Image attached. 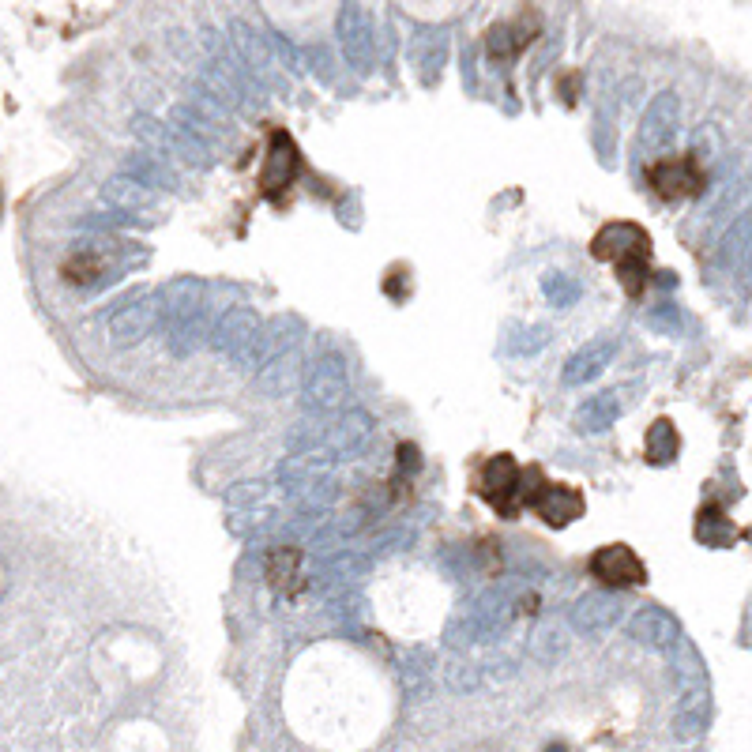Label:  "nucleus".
Wrapping results in <instances>:
<instances>
[{"label":"nucleus","mask_w":752,"mask_h":752,"mask_svg":"<svg viewBox=\"0 0 752 752\" xmlns=\"http://www.w3.org/2000/svg\"><path fill=\"white\" fill-rule=\"evenodd\" d=\"M591 252H595V260L617 267V279H621V286L632 298L640 294L643 282H647V264H651V237H647L643 226H636V222H610L606 230H598Z\"/></svg>","instance_id":"1"},{"label":"nucleus","mask_w":752,"mask_h":752,"mask_svg":"<svg viewBox=\"0 0 752 752\" xmlns=\"http://www.w3.org/2000/svg\"><path fill=\"white\" fill-rule=\"evenodd\" d=\"M647 181H651V188H655L662 200H685V196L700 192L704 173H700L692 155H674L655 162V166H647Z\"/></svg>","instance_id":"2"},{"label":"nucleus","mask_w":752,"mask_h":752,"mask_svg":"<svg viewBox=\"0 0 752 752\" xmlns=\"http://www.w3.org/2000/svg\"><path fill=\"white\" fill-rule=\"evenodd\" d=\"M591 576L613 591H621V587H640L647 580V568L632 549L617 542V546H602L598 553H591Z\"/></svg>","instance_id":"3"},{"label":"nucleus","mask_w":752,"mask_h":752,"mask_svg":"<svg viewBox=\"0 0 752 752\" xmlns=\"http://www.w3.org/2000/svg\"><path fill=\"white\" fill-rule=\"evenodd\" d=\"M519 474L523 470L516 467L512 455H497L493 463H486V474H482V497H486L501 516H516L519 504H523V486H519Z\"/></svg>","instance_id":"4"},{"label":"nucleus","mask_w":752,"mask_h":752,"mask_svg":"<svg viewBox=\"0 0 752 752\" xmlns=\"http://www.w3.org/2000/svg\"><path fill=\"white\" fill-rule=\"evenodd\" d=\"M527 504L546 519L549 527H564V523H572V519L583 516V497L568 486H546V482H542V486L531 493Z\"/></svg>","instance_id":"5"},{"label":"nucleus","mask_w":752,"mask_h":752,"mask_svg":"<svg viewBox=\"0 0 752 752\" xmlns=\"http://www.w3.org/2000/svg\"><path fill=\"white\" fill-rule=\"evenodd\" d=\"M534 34H538V16H534V12H527L523 19H508V23H497V27L486 34L489 57H497V61H512L519 49L531 42Z\"/></svg>","instance_id":"6"},{"label":"nucleus","mask_w":752,"mask_h":752,"mask_svg":"<svg viewBox=\"0 0 752 752\" xmlns=\"http://www.w3.org/2000/svg\"><path fill=\"white\" fill-rule=\"evenodd\" d=\"M339 31H343V49L350 53V61L369 64V23H365V16H361L354 4H346L343 8Z\"/></svg>","instance_id":"7"},{"label":"nucleus","mask_w":752,"mask_h":752,"mask_svg":"<svg viewBox=\"0 0 752 752\" xmlns=\"http://www.w3.org/2000/svg\"><path fill=\"white\" fill-rule=\"evenodd\" d=\"M275 143H279V151L271 147V162H267V177H264L267 188H282L294 173H298V147L290 143V136L279 132Z\"/></svg>","instance_id":"8"},{"label":"nucleus","mask_w":752,"mask_h":752,"mask_svg":"<svg viewBox=\"0 0 752 752\" xmlns=\"http://www.w3.org/2000/svg\"><path fill=\"white\" fill-rule=\"evenodd\" d=\"M632 632L640 636V640H647V643H674L677 640V625H674V617H666V610H643V613H636V621H632Z\"/></svg>","instance_id":"9"},{"label":"nucleus","mask_w":752,"mask_h":752,"mask_svg":"<svg viewBox=\"0 0 752 752\" xmlns=\"http://www.w3.org/2000/svg\"><path fill=\"white\" fill-rule=\"evenodd\" d=\"M643 452H647V459L651 463H674V455L681 452V437H677L674 422H655L651 429H647V444H643Z\"/></svg>","instance_id":"10"},{"label":"nucleus","mask_w":752,"mask_h":752,"mask_svg":"<svg viewBox=\"0 0 752 752\" xmlns=\"http://www.w3.org/2000/svg\"><path fill=\"white\" fill-rule=\"evenodd\" d=\"M606 358H610V346H606V343L587 346L580 358H572V365H568L564 380H568V384H583V380H591V376L606 365Z\"/></svg>","instance_id":"11"},{"label":"nucleus","mask_w":752,"mask_h":752,"mask_svg":"<svg viewBox=\"0 0 752 752\" xmlns=\"http://www.w3.org/2000/svg\"><path fill=\"white\" fill-rule=\"evenodd\" d=\"M696 538H700L704 546H726V542L734 538L730 519L722 516V512H715V508H707V512H700V519H696Z\"/></svg>","instance_id":"12"},{"label":"nucleus","mask_w":752,"mask_h":752,"mask_svg":"<svg viewBox=\"0 0 752 752\" xmlns=\"http://www.w3.org/2000/svg\"><path fill=\"white\" fill-rule=\"evenodd\" d=\"M298 564H301V557H298V549H279L275 557H271V583L279 587V591H294V576H298Z\"/></svg>","instance_id":"13"},{"label":"nucleus","mask_w":752,"mask_h":752,"mask_svg":"<svg viewBox=\"0 0 752 752\" xmlns=\"http://www.w3.org/2000/svg\"><path fill=\"white\" fill-rule=\"evenodd\" d=\"M613 617H617V602H606V598H583L580 613H576V621L587 628L610 625Z\"/></svg>","instance_id":"14"}]
</instances>
